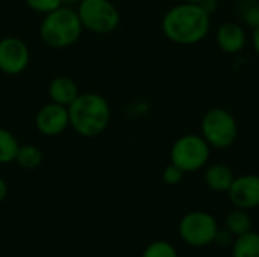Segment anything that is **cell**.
<instances>
[{
	"label": "cell",
	"instance_id": "6da1fadb",
	"mask_svg": "<svg viewBox=\"0 0 259 257\" xmlns=\"http://www.w3.org/2000/svg\"><path fill=\"white\" fill-rule=\"evenodd\" d=\"M161 27L168 41L179 45H194L208 36L211 17L199 3L182 2L164 14Z\"/></svg>",
	"mask_w": 259,
	"mask_h": 257
},
{
	"label": "cell",
	"instance_id": "7a4b0ae2",
	"mask_svg": "<svg viewBox=\"0 0 259 257\" xmlns=\"http://www.w3.org/2000/svg\"><path fill=\"white\" fill-rule=\"evenodd\" d=\"M70 127L82 138L102 135L111 121L109 101L97 92H82L68 106Z\"/></svg>",
	"mask_w": 259,
	"mask_h": 257
},
{
	"label": "cell",
	"instance_id": "3957f363",
	"mask_svg": "<svg viewBox=\"0 0 259 257\" xmlns=\"http://www.w3.org/2000/svg\"><path fill=\"white\" fill-rule=\"evenodd\" d=\"M83 32L77 11L73 6H59L41 20L38 33L41 41L50 48H67L76 44Z\"/></svg>",
	"mask_w": 259,
	"mask_h": 257
},
{
	"label": "cell",
	"instance_id": "277c9868",
	"mask_svg": "<svg viewBox=\"0 0 259 257\" xmlns=\"http://www.w3.org/2000/svg\"><path fill=\"white\" fill-rule=\"evenodd\" d=\"M200 133L211 148L225 150L237 141L238 123L228 109L212 108L202 117Z\"/></svg>",
	"mask_w": 259,
	"mask_h": 257
},
{
	"label": "cell",
	"instance_id": "5b68a950",
	"mask_svg": "<svg viewBox=\"0 0 259 257\" xmlns=\"http://www.w3.org/2000/svg\"><path fill=\"white\" fill-rule=\"evenodd\" d=\"M211 147L202 135L187 133L179 136L170 148V162L185 174L205 168L211 158Z\"/></svg>",
	"mask_w": 259,
	"mask_h": 257
},
{
	"label": "cell",
	"instance_id": "8992f818",
	"mask_svg": "<svg viewBox=\"0 0 259 257\" xmlns=\"http://www.w3.org/2000/svg\"><path fill=\"white\" fill-rule=\"evenodd\" d=\"M76 11L88 32L106 35L120 26V12L111 0H82Z\"/></svg>",
	"mask_w": 259,
	"mask_h": 257
},
{
	"label": "cell",
	"instance_id": "52a82bcc",
	"mask_svg": "<svg viewBox=\"0 0 259 257\" xmlns=\"http://www.w3.org/2000/svg\"><path fill=\"white\" fill-rule=\"evenodd\" d=\"M178 230L185 244L191 247H206L214 242L219 224L209 212L193 211L181 218Z\"/></svg>",
	"mask_w": 259,
	"mask_h": 257
},
{
	"label": "cell",
	"instance_id": "ba28073f",
	"mask_svg": "<svg viewBox=\"0 0 259 257\" xmlns=\"http://www.w3.org/2000/svg\"><path fill=\"white\" fill-rule=\"evenodd\" d=\"M30 62L29 45L18 36L0 39V71L6 76L21 74Z\"/></svg>",
	"mask_w": 259,
	"mask_h": 257
},
{
	"label": "cell",
	"instance_id": "9c48e42d",
	"mask_svg": "<svg viewBox=\"0 0 259 257\" xmlns=\"http://www.w3.org/2000/svg\"><path fill=\"white\" fill-rule=\"evenodd\" d=\"M35 127L44 136H58L70 127L68 108L58 103H46L35 115Z\"/></svg>",
	"mask_w": 259,
	"mask_h": 257
},
{
	"label": "cell",
	"instance_id": "30bf717a",
	"mask_svg": "<svg viewBox=\"0 0 259 257\" xmlns=\"http://www.w3.org/2000/svg\"><path fill=\"white\" fill-rule=\"evenodd\" d=\"M228 195L234 208L244 211L259 208V176L243 174L235 177L228 191Z\"/></svg>",
	"mask_w": 259,
	"mask_h": 257
},
{
	"label": "cell",
	"instance_id": "8fae6325",
	"mask_svg": "<svg viewBox=\"0 0 259 257\" xmlns=\"http://www.w3.org/2000/svg\"><path fill=\"white\" fill-rule=\"evenodd\" d=\"M219 48L226 55H237L244 50L247 44V32L243 24L235 21H225L215 32Z\"/></svg>",
	"mask_w": 259,
	"mask_h": 257
},
{
	"label": "cell",
	"instance_id": "7c38bea8",
	"mask_svg": "<svg viewBox=\"0 0 259 257\" xmlns=\"http://www.w3.org/2000/svg\"><path fill=\"white\" fill-rule=\"evenodd\" d=\"M47 92H49L50 101L67 106V108L80 94L77 83L68 76H56L55 79H52V82L49 83Z\"/></svg>",
	"mask_w": 259,
	"mask_h": 257
},
{
	"label": "cell",
	"instance_id": "4fadbf2b",
	"mask_svg": "<svg viewBox=\"0 0 259 257\" xmlns=\"http://www.w3.org/2000/svg\"><path fill=\"white\" fill-rule=\"evenodd\" d=\"M235 174L226 164H212L205 170V183L214 192H228Z\"/></svg>",
	"mask_w": 259,
	"mask_h": 257
},
{
	"label": "cell",
	"instance_id": "5bb4252c",
	"mask_svg": "<svg viewBox=\"0 0 259 257\" xmlns=\"http://www.w3.org/2000/svg\"><path fill=\"white\" fill-rule=\"evenodd\" d=\"M232 257H259V233L250 230L237 236L232 244Z\"/></svg>",
	"mask_w": 259,
	"mask_h": 257
},
{
	"label": "cell",
	"instance_id": "9a60e30c",
	"mask_svg": "<svg viewBox=\"0 0 259 257\" xmlns=\"http://www.w3.org/2000/svg\"><path fill=\"white\" fill-rule=\"evenodd\" d=\"M226 229L237 238L240 235H244L252 230V218L249 215V211L234 208L228 217H226Z\"/></svg>",
	"mask_w": 259,
	"mask_h": 257
},
{
	"label": "cell",
	"instance_id": "2e32d148",
	"mask_svg": "<svg viewBox=\"0 0 259 257\" xmlns=\"http://www.w3.org/2000/svg\"><path fill=\"white\" fill-rule=\"evenodd\" d=\"M14 162L23 170H27V171L36 170L42 164V151L33 144L20 145Z\"/></svg>",
	"mask_w": 259,
	"mask_h": 257
},
{
	"label": "cell",
	"instance_id": "e0dca14e",
	"mask_svg": "<svg viewBox=\"0 0 259 257\" xmlns=\"http://www.w3.org/2000/svg\"><path fill=\"white\" fill-rule=\"evenodd\" d=\"M20 142L12 132L0 127V164L6 165L15 161Z\"/></svg>",
	"mask_w": 259,
	"mask_h": 257
},
{
	"label": "cell",
	"instance_id": "ac0fdd59",
	"mask_svg": "<svg viewBox=\"0 0 259 257\" xmlns=\"http://www.w3.org/2000/svg\"><path fill=\"white\" fill-rule=\"evenodd\" d=\"M141 257H179L176 248L173 247V244L167 242V241H153L152 244H149Z\"/></svg>",
	"mask_w": 259,
	"mask_h": 257
},
{
	"label": "cell",
	"instance_id": "d6986e66",
	"mask_svg": "<svg viewBox=\"0 0 259 257\" xmlns=\"http://www.w3.org/2000/svg\"><path fill=\"white\" fill-rule=\"evenodd\" d=\"M241 20L246 26L255 29L259 24V3L249 2L241 9Z\"/></svg>",
	"mask_w": 259,
	"mask_h": 257
},
{
	"label": "cell",
	"instance_id": "ffe728a7",
	"mask_svg": "<svg viewBox=\"0 0 259 257\" xmlns=\"http://www.w3.org/2000/svg\"><path fill=\"white\" fill-rule=\"evenodd\" d=\"M29 9H32L36 14H49L59 6H62V0H24Z\"/></svg>",
	"mask_w": 259,
	"mask_h": 257
},
{
	"label": "cell",
	"instance_id": "44dd1931",
	"mask_svg": "<svg viewBox=\"0 0 259 257\" xmlns=\"http://www.w3.org/2000/svg\"><path fill=\"white\" fill-rule=\"evenodd\" d=\"M184 171L179 168V167H176L175 164H168L165 168H164V171H162V180H164V183H167V185H170V186H175V185H179L181 182H182V179H184Z\"/></svg>",
	"mask_w": 259,
	"mask_h": 257
},
{
	"label": "cell",
	"instance_id": "7402d4cb",
	"mask_svg": "<svg viewBox=\"0 0 259 257\" xmlns=\"http://www.w3.org/2000/svg\"><path fill=\"white\" fill-rule=\"evenodd\" d=\"M234 241H235V236L228 230V229H225V230H217V235H215V239H214V242H217L219 245H231V244H234Z\"/></svg>",
	"mask_w": 259,
	"mask_h": 257
},
{
	"label": "cell",
	"instance_id": "603a6c76",
	"mask_svg": "<svg viewBox=\"0 0 259 257\" xmlns=\"http://www.w3.org/2000/svg\"><path fill=\"white\" fill-rule=\"evenodd\" d=\"M199 6L209 15L212 17L217 11H219V0H200Z\"/></svg>",
	"mask_w": 259,
	"mask_h": 257
},
{
	"label": "cell",
	"instance_id": "cb8c5ba5",
	"mask_svg": "<svg viewBox=\"0 0 259 257\" xmlns=\"http://www.w3.org/2000/svg\"><path fill=\"white\" fill-rule=\"evenodd\" d=\"M252 45H253V50L256 52V55L259 56V24L253 29V33H252Z\"/></svg>",
	"mask_w": 259,
	"mask_h": 257
},
{
	"label": "cell",
	"instance_id": "d4e9b609",
	"mask_svg": "<svg viewBox=\"0 0 259 257\" xmlns=\"http://www.w3.org/2000/svg\"><path fill=\"white\" fill-rule=\"evenodd\" d=\"M8 197V185L5 182V179L0 177V203Z\"/></svg>",
	"mask_w": 259,
	"mask_h": 257
},
{
	"label": "cell",
	"instance_id": "484cf974",
	"mask_svg": "<svg viewBox=\"0 0 259 257\" xmlns=\"http://www.w3.org/2000/svg\"><path fill=\"white\" fill-rule=\"evenodd\" d=\"M82 0H62V5H65V6H77L79 3H80Z\"/></svg>",
	"mask_w": 259,
	"mask_h": 257
},
{
	"label": "cell",
	"instance_id": "4316f807",
	"mask_svg": "<svg viewBox=\"0 0 259 257\" xmlns=\"http://www.w3.org/2000/svg\"><path fill=\"white\" fill-rule=\"evenodd\" d=\"M184 2H188V3H199L200 0H184Z\"/></svg>",
	"mask_w": 259,
	"mask_h": 257
}]
</instances>
